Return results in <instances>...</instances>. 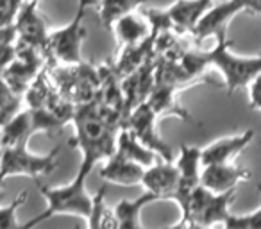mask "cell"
<instances>
[{"mask_svg":"<svg viewBox=\"0 0 261 229\" xmlns=\"http://www.w3.org/2000/svg\"><path fill=\"white\" fill-rule=\"evenodd\" d=\"M16 58V41H9V43L0 45V75L6 72L13 59Z\"/></svg>","mask_w":261,"mask_h":229,"instance_id":"cell-28","label":"cell"},{"mask_svg":"<svg viewBox=\"0 0 261 229\" xmlns=\"http://www.w3.org/2000/svg\"><path fill=\"white\" fill-rule=\"evenodd\" d=\"M145 0H100L98 4V18L106 31H113V26L122 16L135 13L143 6Z\"/></svg>","mask_w":261,"mask_h":229,"instance_id":"cell-23","label":"cell"},{"mask_svg":"<svg viewBox=\"0 0 261 229\" xmlns=\"http://www.w3.org/2000/svg\"><path fill=\"white\" fill-rule=\"evenodd\" d=\"M179 91L181 90H177L175 86H170V84L156 83V86L152 88L149 98H147V104L156 113L158 118L177 117V118H181V120L193 122V118L188 115V111L179 104V100H177Z\"/></svg>","mask_w":261,"mask_h":229,"instance_id":"cell-17","label":"cell"},{"mask_svg":"<svg viewBox=\"0 0 261 229\" xmlns=\"http://www.w3.org/2000/svg\"><path fill=\"white\" fill-rule=\"evenodd\" d=\"M34 135H36V128H34L33 111H31V108L23 109V111L20 109L15 117L0 129V149L15 145H27V142Z\"/></svg>","mask_w":261,"mask_h":229,"instance_id":"cell-19","label":"cell"},{"mask_svg":"<svg viewBox=\"0 0 261 229\" xmlns=\"http://www.w3.org/2000/svg\"><path fill=\"white\" fill-rule=\"evenodd\" d=\"M254 138L252 129L240 133L236 136H227V138H220L217 142L210 143L200 150V163L202 167L215 163H231Z\"/></svg>","mask_w":261,"mask_h":229,"instance_id":"cell-15","label":"cell"},{"mask_svg":"<svg viewBox=\"0 0 261 229\" xmlns=\"http://www.w3.org/2000/svg\"><path fill=\"white\" fill-rule=\"evenodd\" d=\"M90 168L81 165L72 183L65 186H43L40 185V193L47 200V208L33 220L25 222L23 227H34L45 220H50L56 215H73V217L90 218L93 211V197L86 190V179L90 175Z\"/></svg>","mask_w":261,"mask_h":229,"instance_id":"cell-2","label":"cell"},{"mask_svg":"<svg viewBox=\"0 0 261 229\" xmlns=\"http://www.w3.org/2000/svg\"><path fill=\"white\" fill-rule=\"evenodd\" d=\"M61 147H56L48 154H33L27 145H15L0 149V179L25 175L34 181L50 175L59 165Z\"/></svg>","mask_w":261,"mask_h":229,"instance_id":"cell-4","label":"cell"},{"mask_svg":"<svg viewBox=\"0 0 261 229\" xmlns=\"http://www.w3.org/2000/svg\"><path fill=\"white\" fill-rule=\"evenodd\" d=\"M38 6H40V2H36V0H23L13 26L16 31V41L45 52L50 31L47 29L43 16L38 13Z\"/></svg>","mask_w":261,"mask_h":229,"instance_id":"cell-10","label":"cell"},{"mask_svg":"<svg viewBox=\"0 0 261 229\" xmlns=\"http://www.w3.org/2000/svg\"><path fill=\"white\" fill-rule=\"evenodd\" d=\"M36 2H45V0H36Z\"/></svg>","mask_w":261,"mask_h":229,"instance_id":"cell-34","label":"cell"},{"mask_svg":"<svg viewBox=\"0 0 261 229\" xmlns=\"http://www.w3.org/2000/svg\"><path fill=\"white\" fill-rule=\"evenodd\" d=\"M115 152H118L120 156H123L125 160L135 161V163H138V165H143L145 168L150 167V165H154L158 160H160V156H158L154 150L147 149V147L136 138L135 133L130 131L129 128H125V125L120 128V133H118V136H116Z\"/></svg>","mask_w":261,"mask_h":229,"instance_id":"cell-20","label":"cell"},{"mask_svg":"<svg viewBox=\"0 0 261 229\" xmlns=\"http://www.w3.org/2000/svg\"><path fill=\"white\" fill-rule=\"evenodd\" d=\"M2 185H4V179H0V206H2V199H4V190H2Z\"/></svg>","mask_w":261,"mask_h":229,"instance_id":"cell-33","label":"cell"},{"mask_svg":"<svg viewBox=\"0 0 261 229\" xmlns=\"http://www.w3.org/2000/svg\"><path fill=\"white\" fill-rule=\"evenodd\" d=\"M236 190L229 192H211L206 186L199 185L192 193L188 208V217L182 227H195V225H213V224H225L231 213H229V204L234 199Z\"/></svg>","mask_w":261,"mask_h":229,"instance_id":"cell-6","label":"cell"},{"mask_svg":"<svg viewBox=\"0 0 261 229\" xmlns=\"http://www.w3.org/2000/svg\"><path fill=\"white\" fill-rule=\"evenodd\" d=\"M213 6V0H177L170 8L165 9L168 23L174 33L179 36L186 33H193L197 23L204 16V13Z\"/></svg>","mask_w":261,"mask_h":229,"instance_id":"cell-13","label":"cell"},{"mask_svg":"<svg viewBox=\"0 0 261 229\" xmlns=\"http://www.w3.org/2000/svg\"><path fill=\"white\" fill-rule=\"evenodd\" d=\"M106 190H108V186H102V188L93 195V211H91V217L88 218V225H90V227H93V229H98V227H118V225H116L115 215H111V217H109L108 211H106V206H104Z\"/></svg>","mask_w":261,"mask_h":229,"instance_id":"cell-24","label":"cell"},{"mask_svg":"<svg viewBox=\"0 0 261 229\" xmlns=\"http://www.w3.org/2000/svg\"><path fill=\"white\" fill-rule=\"evenodd\" d=\"M156 36L158 33L152 31L149 38H145L143 41L135 45H125L122 48V54L116 59V63H113V68L118 73L120 77H125L129 73L136 72L147 59L152 58L156 52H154V43H156Z\"/></svg>","mask_w":261,"mask_h":229,"instance_id":"cell-18","label":"cell"},{"mask_svg":"<svg viewBox=\"0 0 261 229\" xmlns=\"http://www.w3.org/2000/svg\"><path fill=\"white\" fill-rule=\"evenodd\" d=\"M200 150L195 145H185L182 143L179 149V158L175 161L179 168V185L175 188V193L172 197V200H175L181 210V220L175 224V227H182L185 220L188 217V208H190V199L192 193L197 186L200 185Z\"/></svg>","mask_w":261,"mask_h":229,"instance_id":"cell-7","label":"cell"},{"mask_svg":"<svg viewBox=\"0 0 261 229\" xmlns=\"http://www.w3.org/2000/svg\"><path fill=\"white\" fill-rule=\"evenodd\" d=\"M257 190L261 193V185ZM224 225L229 229H261V208L249 215H231Z\"/></svg>","mask_w":261,"mask_h":229,"instance_id":"cell-26","label":"cell"},{"mask_svg":"<svg viewBox=\"0 0 261 229\" xmlns=\"http://www.w3.org/2000/svg\"><path fill=\"white\" fill-rule=\"evenodd\" d=\"M142 185L145 186L147 192L158 195L160 200H168V199L172 200L175 188L179 185L177 165L160 158L156 163L145 168V175L142 179Z\"/></svg>","mask_w":261,"mask_h":229,"instance_id":"cell-12","label":"cell"},{"mask_svg":"<svg viewBox=\"0 0 261 229\" xmlns=\"http://www.w3.org/2000/svg\"><path fill=\"white\" fill-rule=\"evenodd\" d=\"M98 175L106 183H113V185L136 186V185H142V179L145 175V167L135 163V161L125 160L118 152H113L106 160V165L100 168Z\"/></svg>","mask_w":261,"mask_h":229,"instance_id":"cell-16","label":"cell"},{"mask_svg":"<svg viewBox=\"0 0 261 229\" xmlns=\"http://www.w3.org/2000/svg\"><path fill=\"white\" fill-rule=\"evenodd\" d=\"M252 177L249 170L240 168L232 163H215L206 165L200 170V185L206 186L211 192H229L236 190V186L242 181H249Z\"/></svg>","mask_w":261,"mask_h":229,"instance_id":"cell-14","label":"cell"},{"mask_svg":"<svg viewBox=\"0 0 261 229\" xmlns=\"http://www.w3.org/2000/svg\"><path fill=\"white\" fill-rule=\"evenodd\" d=\"M9 41H16L15 26H9V27H4V29H0V45L9 43Z\"/></svg>","mask_w":261,"mask_h":229,"instance_id":"cell-31","label":"cell"},{"mask_svg":"<svg viewBox=\"0 0 261 229\" xmlns=\"http://www.w3.org/2000/svg\"><path fill=\"white\" fill-rule=\"evenodd\" d=\"M204 54H206L210 66H215L224 75V83L229 95H232L240 88L249 86L250 81L257 73H261V52L257 56H250V58L232 54L227 34H218L215 47Z\"/></svg>","mask_w":261,"mask_h":229,"instance_id":"cell-3","label":"cell"},{"mask_svg":"<svg viewBox=\"0 0 261 229\" xmlns=\"http://www.w3.org/2000/svg\"><path fill=\"white\" fill-rule=\"evenodd\" d=\"M245 11V4L243 0H225L222 4L211 6L200 22L197 23L195 31H193V38L195 41H204L206 38H217L218 34H227V26L236 15Z\"/></svg>","mask_w":261,"mask_h":229,"instance_id":"cell-11","label":"cell"},{"mask_svg":"<svg viewBox=\"0 0 261 229\" xmlns=\"http://www.w3.org/2000/svg\"><path fill=\"white\" fill-rule=\"evenodd\" d=\"M90 6V0H79L75 16L65 27L48 33L45 54L63 65H79L83 63V43L86 40V27L83 26L84 13Z\"/></svg>","mask_w":261,"mask_h":229,"instance_id":"cell-5","label":"cell"},{"mask_svg":"<svg viewBox=\"0 0 261 229\" xmlns=\"http://www.w3.org/2000/svg\"><path fill=\"white\" fill-rule=\"evenodd\" d=\"M249 106L250 109L261 111V73H257L249 84Z\"/></svg>","mask_w":261,"mask_h":229,"instance_id":"cell-29","label":"cell"},{"mask_svg":"<svg viewBox=\"0 0 261 229\" xmlns=\"http://www.w3.org/2000/svg\"><path fill=\"white\" fill-rule=\"evenodd\" d=\"M243 4H245L247 13L261 16V0H243Z\"/></svg>","mask_w":261,"mask_h":229,"instance_id":"cell-32","label":"cell"},{"mask_svg":"<svg viewBox=\"0 0 261 229\" xmlns=\"http://www.w3.org/2000/svg\"><path fill=\"white\" fill-rule=\"evenodd\" d=\"M27 199V192H22L11 204L0 206V229H20L23 227L22 222H18V210L23 206Z\"/></svg>","mask_w":261,"mask_h":229,"instance_id":"cell-25","label":"cell"},{"mask_svg":"<svg viewBox=\"0 0 261 229\" xmlns=\"http://www.w3.org/2000/svg\"><path fill=\"white\" fill-rule=\"evenodd\" d=\"M22 4L23 0H0V29L15 23V18Z\"/></svg>","mask_w":261,"mask_h":229,"instance_id":"cell-27","label":"cell"},{"mask_svg":"<svg viewBox=\"0 0 261 229\" xmlns=\"http://www.w3.org/2000/svg\"><path fill=\"white\" fill-rule=\"evenodd\" d=\"M113 31L116 34V40L120 45H135L143 41L145 38L150 36L152 29H150V23L147 22L145 16H136L135 13H129V15L122 16L118 22L113 26Z\"/></svg>","mask_w":261,"mask_h":229,"instance_id":"cell-22","label":"cell"},{"mask_svg":"<svg viewBox=\"0 0 261 229\" xmlns=\"http://www.w3.org/2000/svg\"><path fill=\"white\" fill-rule=\"evenodd\" d=\"M16 95H18V93H15V91L11 90V86L6 83L4 77L0 75V108H2L4 104H8L9 100H13Z\"/></svg>","mask_w":261,"mask_h":229,"instance_id":"cell-30","label":"cell"},{"mask_svg":"<svg viewBox=\"0 0 261 229\" xmlns=\"http://www.w3.org/2000/svg\"><path fill=\"white\" fill-rule=\"evenodd\" d=\"M158 120H160V118L156 117V113L150 109V106L147 104V100H145L130 111V115L127 117V120L123 122V125L135 133L136 138H138L147 149L154 150V152L160 158H163V160L172 161V158H174L172 147L168 145L163 140V136H161L160 129H158Z\"/></svg>","mask_w":261,"mask_h":229,"instance_id":"cell-9","label":"cell"},{"mask_svg":"<svg viewBox=\"0 0 261 229\" xmlns=\"http://www.w3.org/2000/svg\"><path fill=\"white\" fill-rule=\"evenodd\" d=\"M72 124L75 125V136L70 140V145L81 150L83 167L93 170L98 161L108 160L115 152V131L118 128L100 113L97 98L75 106Z\"/></svg>","mask_w":261,"mask_h":229,"instance_id":"cell-1","label":"cell"},{"mask_svg":"<svg viewBox=\"0 0 261 229\" xmlns=\"http://www.w3.org/2000/svg\"><path fill=\"white\" fill-rule=\"evenodd\" d=\"M158 195L147 192L143 195L136 197V199H122L115 206V218L116 225L120 229H138L142 227V220H140V213L145 206L152 202H158Z\"/></svg>","mask_w":261,"mask_h":229,"instance_id":"cell-21","label":"cell"},{"mask_svg":"<svg viewBox=\"0 0 261 229\" xmlns=\"http://www.w3.org/2000/svg\"><path fill=\"white\" fill-rule=\"evenodd\" d=\"M45 61H47V54L43 50L16 41V58L6 68L2 77L15 93L23 95L45 68Z\"/></svg>","mask_w":261,"mask_h":229,"instance_id":"cell-8","label":"cell"}]
</instances>
